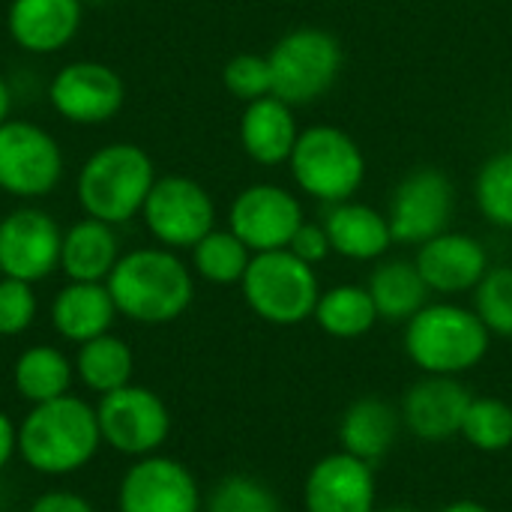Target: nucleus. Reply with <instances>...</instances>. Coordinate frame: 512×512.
<instances>
[{
	"instance_id": "nucleus-1",
	"label": "nucleus",
	"mask_w": 512,
	"mask_h": 512,
	"mask_svg": "<svg viewBox=\"0 0 512 512\" xmlns=\"http://www.w3.org/2000/svg\"><path fill=\"white\" fill-rule=\"evenodd\" d=\"M99 444L96 408L69 393L33 405L18 426V453L24 465L45 477L81 471L99 453Z\"/></svg>"
},
{
	"instance_id": "nucleus-2",
	"label": "nucleus",
	"mask_w": 512,
	"mask_h": 512,
	"mask_svg": "<svg viewBox=\"0 0 512 512\" xmlns=\"http://www.w3.org/2000/svg\"><path fill=\"white\" fill-rule=\"evenodd\" d=\"M105 285L114 297L117 315L150 327L177 321L195 297L189 267L165 246L120 255Z\"/></svg>"
},
{
	"instance_id": "nucleus-3",
	"label": "nucleus",
	"mask_w": 512,
	"mask_h": 512,
	"mask_svg": "<svg viewBox=\"0 0 512 512\" xmlns=\"http://www.w3.org/2000/svg\"><path fill=\"white\" fill-rule=\"evenodd\" d=\"M156 183L153 159L132 141L105 144L90 153L78 171L75 195L84 216L108 225H126L141 216V207Z\"/></svg>"
},
{
	"instance_id": "nucleus-4",
	"label": "nucleus",
	"mask_w": 512,
	"mask_h": 512,
	"mask_svg": "<svg viewBox=\"0 0 512 512\" xmlns=\"http://www.w3.org/2000/svg\"><path fill=\"white\" fill-rule=\"evenodd\" d=\"M489 327L453 303L423 306L405 327V354L426 375H465L489 354Z\"/></svg>"
},
{
	"instance_id": "nucleus-5",
	"label": "nucleus",
	"mask_w": 512,
	"mask_h": 512,
	"mask_svg": "<svg viewBox=\"0 0 512 512\" xmlns=\"http://www.w3.org/2000/svg\"><path fill=\"white\" fill-rule=\"evenodd\" d=\"M240 285L249 309L279 327L312 318L321 297L312 264L300 261L291 249L258 252L249 261Z\"/></svg>"
},
{
	"instance_id": "nucleus-6",
	"label": "nucleus",
	"mask_w": 512,
	"mask_h": 512,
	"mask_svg": "<svg viewBox=\"0 0 512 512\" xmlns=\"http://www.w3.org/2000/svg\"><path fill=\"white\" fill-rule=\"evenodd\" d=\"M63 150L57 138L30 120L0 123V192L36 201L51 195L63 180Z\"/></svg>"
},
{
	"instance_id": "nucleus-7",
	"label": "nucleus",
	"mask_w": 512,
	"mask_h": 512,
	"mask_svg": "<svg viewBox=\"0 0 512 512\" xmlns=\"http://www.w3.org/2000/svg\"><path fill=\"white\" fill-rule=\"evenodd\" d=\"M96 420L102 444L132 459L159 453L171 435V414L165 402L153 390L135 384L105 393L96 405Z\"/></svg>"
},
{
	"instance_id": "nucleus-8",
	"label": "nucleus",
	"mask_w": 512,
	"mask_h": 512,
	"mask_svg": "<svg viewBox=\"0 0 512 512\" xmlns=\"http://www.w3.org/2000/svg\"><path fill=\"white\" fill-rule=\"evenodd\" d=\"M267 60L273 75V96L288 105H303L333 84L342 66V48L324 30H297L288 33Z\"/></svg>"
},
{
	"instance_id": "nucleus-9",
	"label": "nucleus",
	"mask_w": 512,
	"mask_h": 512,
	"mask_svg": "<svg viewBox=\"0 0 512 512\" xmlns=\"http://www.w3.org/2000/svg\"><path fill=\"white\" fill-rule=\"evenodd\" d=\"M291 168L294 180L309 195L324 201H342L363 180V153L345 132L333 126H315L297 138Z\"/></svg>"
},
{
	"instance_id": "nucleus-10",
	"label": "nucleus",
	"mask_w": 512,
	"mask_h": 512,
	"mask_svg": "<svg viewBox=\"0 0 512 512\" xmlns=\"http://www.w3.org/2000/svg\"><path fill=\"white\" fill-rule=\"evenodd\" d=\"M147 231L165 249H192L213 231L216 207L207 189L189 177L171 174L156 177L144 207H141Z\"/></svg>"
},
{
	"instance_id": "nucleus-11",
	"label": "nucleus",
	"mask_w": 512,
	"mask_h": 512,
	"mask_svg": "<svg viewBox=\"0 0 512 512\" xmlns=\"http://www.w3.org/2000/svg\"><path fill=\"white\" fill-rule=\"evenodd\" d=\"M48 102L75 126H102L120 114L126 102V84L108 63L72 60L54 72L48 84Z\"/></svg>"
},
{
	"instance_id": "nucleus-12",
	"label": "nucleus",
	"mask_w": 512,
	"mask_h": 512,
	"mask_svg": "<svg viewBox=\"0 0 512 512\" xmlns=\"http://www.w3.org/2000/svg\"><path fill=\"white\" fill-rule=\"evenodd\" d=\"M63 231L39 207H18L0 219V273L21 282H42L60 267Z\"/></svg>"
},
{
	"instance_id": "nucleus-13",
	"label": "nucleus",
	"mask_w": 512,
	"mask_h": 512,
	"mask_svg": "<svg viewBox=\"0 0 512 512\" xmlns=\"http://www.w3.org/2000/svg\"><path fill=\"white\" fill-rule=\"evenodd\" d=\"M195 474L171 456H144L120 480L117 512H201Z\"/></svg>"
},
{
	"instance_id": "nucleus-14",
	"label": "nucleus",
	"mask_w": 512,
	"mask_h": 512,
	"mask_svg": "<svg viewBox=\"0 0 512 512\" xmlns=\"http://www.w3.org/2000/svg\"><path fill=\"white\" fill-rule=\"evenodd\" d=\"M474 393L453 375H423L414 381L399 405L402 429H408L417 441L441 444L462 435V423L468 414Z\"/></svg>"
},
{
	"instance_id": "nucleus-15",
	"label": "nucleus",
	"mask_w": 512,
	"mask_h": 512,
	"mask_svg": "<svg viewBox=\"0 0 512 512\" xmlns=\"http://www.w3.org/2000/svg\"><path fill=\"white\" fill-rule=\"evenodd\" d=\"M306 512H375L378 480L375 468L345 450L318 459L303 483Z\"/></svg>"
},
{
	"instance_id": "nucleus-16",
	"label": "nucleus",
	"mask_w": 512,
	"mask_h": 512,
	"mask_svg": "<svg viewBox=\"0 0 512 512\" xmlns=\"http://www.w3.org/2000/svg\"><path fill=\"white\" fill-rule=\"evenodd\" d=\"M300 225L303 213L297 198L279 186H249L231 204V231L252 252L288 249Z\"/></svg>"
},
{
	"instance_id": "nucleus-17",
	"label": "nucleus",
	"mask_w": 512,
	"mask_h": 512,
	"mask_svg": "<svg viewBox=\"0 0 512 512\" xmlns=\"http://www.w3.org/2000/svg\"><path fill=\"white\" fill-rule=\"evenodd\" d=\"M453 213V186L450 180L435 171L423 168L414 171L396 192L390 210V231L399 243H426L444 234Z\"/></svg>"
},
{
	"instance_id": "nucleus-18",
	"label": "nucleus",
	"mask_w": 512,
	"mask_h": 512,
	"mask_svg": "<svg viewBox=\"0 0 512 512\" xmlns=\"http://www.w3.org/2000/svg\"><path fill=\"white\" fill-rule=\"evenodd\" d=\"M84 0H12L6 30L27 54H57L81 30Z\"/></svg>"
},
{
	"instance_id": "nucleus-19",
	"label": "nucleus",
	"mask_w": 512,
	"mask_h": 512,
	"mask_svg": "<svg viewBox=\"0 0 512 512\" xmlns=\"http://www.w3.org/2000/svg\"><path fill=\"white\" fill-rule=\"evenodd\" d=\"M417 270L429 285V291L459 294L480 285V279L489 273V258L474 237L438 234L423 243L417 255Z\"/></svg>"
},
{
	"instance_id": "nucleus-20",
	"label": "nucleus",
	"mask_w": 512,
	"mask_h": 512,
	"mask_svg": "<svg viewBox=\"0 0 512 512\" xmlns=\"http://www.w3.org/2000/svg\"><path fill=\"white\" fill-rule=\"evenodd\" d=\"M402 432V414L381 396L354 399L339 417V444L345 453L375 465L387 459Z\"/></svg>"
},
{
	"instance_id": "nucleus-21",
	"label": "nucleus",
	"mask_w": 512,
	"mask_h": 512,
	"mask_svg": "<svg viewBox=\"0 0 512 512\" xmlns=\"http://www.w3.org/2000/svg\"><path fill=\"white\" fill-rule=\"evenodd\" d=\"M114 318H117V306L105 282H69L66 288L57 291L51 303L54 330L75 345L105 336Z\"/></svg>"
},
{
	"instance_id": "nucleus-22",
	"label": "nucleus",
	"mask_w": 512,
	"mask_h": 512,
	"mask_svg": "<svg viewBox=\"0 0 512 512\" xmlns=\"http://www.w3.org/2000/svg\"><path fill=\"white\" fill-rule=\"evenodd\" d=\"M120 261V240L114 225L84 216L63 231L60 270L69 282H108Z\"/></svg>"
},
{
	"instance_id": "nucleus-23",
	"label": "nucleus",
	"mask_w": 512,
	"mask_h": 512,
	"mask_svg": "<svg viewBox=\"0 0 512 512\" xmlns=\"http://www.w3.org/2000/svg\"><path fill=\"white\" fill-rule=\"evenodd\" d=\"M297 126L288 111V102L276 96H261L249 102L240 120V141L243 150L264 165H276L282 159H291L297 144Z\"/></svg>"
},
{
	"instance_id": "nucleus-24",
	"label": "nucleus",
	"mask_w": 512,
	"mask_h": 512,
	"mask_svg": "<svg viewBox=\"0 0 512 512\" xmlns=\"http://www.w3.org/2000/svg\"><path fill=\"white\" fill-rule=\"evenodd\" d=\"M324 231L330 237V246L339 255L357 258V261L378 258L393 243L390 222L381 213H375V210H369L363 204H342V207H336L327 216Z\"/></svg>"
},
{
	"instance_id": "nucleus-25",
	"label": "nucleus",
	"mask_w": 512,
	"mask_h": 512,
	"mask_svg": "<svg viewBox=\"0 0 512 512\" xmlns=\"http://www.w3.org/2000/svg\"><path fill=\"white\" fill-rule=\"evenodd\" d=\"M72 372H75V366L66 360L63 351H57L51 345H33L18 354L12 381H15V390L21 393V399H27L30 405H42V402L60 399L69 393Z\"/></svg>"
},
{
	"instance_id": "nucleus-26",
	"label": "nucleus",
	"mask_w": 512,
	"mask_h": 512,
	"mask_svg": "<svg viewBox=\"0 0 512 512\" xmlns=\"http://www.w3.org/2000/svg\"><path fill=\"white\" fill-rule=\"evenodd\" d=\"M369 294L375 300L378 318L387 321H411L429 297V285L423 282L417 264L390 261L381 264L369 279Z\"/></svg>"
},
{
	"instance_id": "nucleus-27",
	"label": "nucleus",
	"mask_w": 512,
	"mask_h": 512,
	"mask_svg": "<svg viewBox=\"0 0 512 512\" xmlns=\"http://www.w3.org/2000/svg\"><path fill=\"white\" fill-rule=\"evenodd\" d=\"M132 369H135L132 348L111 333L78 345L75 372H78L81 384L99 396L126 387L132 381Z\"/></svg>"
},
{
	"instance_id": "nucleus-28",
	"label": "nucleus",
	"mask_w": 512,
	"mask_h": 512,
	"mask_svg": "<svg viewBox=\"0 0 512 512\" xmlns=\"http://www.w3.org/2000/svg\"><path fill=\"white\" fill-rule=\"evenodd\" d=\"M315 321L321 324L324 333H330L336 339H357L375 327L378 309H375L369 288L339 285V288H330L327 294L318 297Z\"/></svg>"
},
{
	"instance_id": "nucleus-29",
	"label": "nucleus",
	"mask_w": 512,
	"mask_h": 512,
	"mask_svg": "<svg viewBox=\"0 0 512 512\" xmlns=\"http://www.w3.org/2000/svg\"><path fill=\"white\" fill-rule=\"evenodd\" d=\"M252 249L234 231H210L204 240L192 246V264L201 279L213 285H234L243 282L246 267L252 261Z\"/></svg>"
},
{
	"instance_id": "nucleus-30",
	"label": "nucleus",
	"mask_w": 512,
	"mask_h": 512,
	"mask_svg": "<svg viewBox=\"0 0 512 512\" xmlns=\"http://www.w3.org/2000/svg\"><path fill=\"white\" fill-rule=\"evenodd\" d=\"M462 438L480 453H504L512 447V405L498 396H474L462 423Z\"/></svg>"
},
{
	"instance_id": "nucleus-31",
	"label": "nucleus",
	"mask_w": 512,
	"mask_h": 512,
	"mask_svg": "<svg viewBox=\"0 0 512 512\" xmlns=\"http://www.w3.org/2000/svg\"><path fill=\"white\" fill-rule=\"evenodd\" d=\"M204 512H285L276 492L246 474H231L216 483Z\"/></svg>"
},
{
	"instance_id": "nucleus-32",
	"label": "nucleus",
	"mask_w": 512,
	"mask_h": 512,
	"mask_svg": "<svg viewBox=\"0 0 512 512\" xmlns=\"http://www.w3.org/2000/svg\"><path fill=\"white\" fill-rule=\"evenodd\" d=\"M477 201L495 225L512 228V153H501L483 165L477 180Z\"/></svg>"
},
{
	"instance_id": "nucleus-33",
	"label": "nucleus",
	"mask_w": 512,
	"mask_h": 512,
	"mask_svg": "<svg viewBox=\"0 0 512 512\" xmlns=\"http://www.w3.org/2000/svg\"><path fill=\"white\" fill-rule=\"evenodd\" d=\"M477 315L489 333L512 339V267H495L480 279Z\"/></svg>"
},
{
	"instance_id": "nucleus-34",
	"label": "nucleus",
	"mask_w": 512,
	"mask_h": 512,
	"mask_svg": "<svg viewBox=\"0 0 512 512\" xmlns=\"http://www.w3.org/2000/svg\"><path fill=\"white\" fill-rule=\"evenodd\" d=\"M225 87L246 102H255L261 96L273 93V75H270V60L258 54H237L228 60L225 72Z\"/></svg>"
},
{
	"instance_id": "nucleus-35",
	"label": "nucleus",
	"mask_w": 512,
	"mask_h": 512,
	"mask_svg": "<svg viewBox=\"0 0 512 512\" xmlns=\"http://www.w3.org/2000/svg\"><path fill=\"white\" fill-rule=\"evenodd\" d=\"M36 318V291L30 282L0 276V336H21Z\"/></svg>"
},
{
	"instance_id": "nucleus-36",
	"label": "nucleus",
	"mask_w": 512,
	"mask_h": 512,
	"mask_svg": "<svg viewBox=\"0 0 512 512\" xmlns=\"http://www.w3.org/2000/svg\"><path fill=\"white\" fill-rule=\"evenodd\" d=\"M288 249H291L300 261L318 264V261L327 258V252H330L333 246H330V237H327L324 228H318V225H300L297 234L291 237Z\"/></svg>"
},
{
	"instance_id": "nucleus-37",
	"label": "nucleus",
	"mask_w": 512,
	"mask_h": 512,
	"mask_svg": "<svg viewBox=\"0 0 512 512\" xmlns=\"http://www.w3.org/2000/svg\"><path fill=\"white\" fill-rule=\"evenodd\" d=\"M27 512H96L93 510V504L87 501V498H81V495H75V492H45V495H39L33 504H30V510Z\"/></svg>"
},
{
	"instance_id": "nucleus-38",
	"label": "nucleus",
	"mask_w": 512,
	"mask_h": 512,
	"mask_svg": "<svg viewBox=\"0 0 512 512\" xmlns=\"http://www.w3.org/2000/svg\"><path fill=\"white\" fill-rule=\"evenodd\" d=\"M15 453H18V426L6 411H0V471L9 465Z\"/></svg>"
},
{
	"instance_id": "nucleus-39",
	"label": "nucleus",
	"mask_w": 512,
	"mask_h": 512,
	"mask_svg": "<svg viewBox=\"0 0 512 512\" xmlns=\"http://www.w3.org/2000/svg\"><path fill=\"white\" fill-rule=\"evenodd\" d=\"M9 114H12V90H9L6 78L0 75V123H6Z\"/></svg>"
},
{
	"instance_id": "nucleus-40",
	"label": "nucleus",
	"mask_w": 512,
	"mask_h": 512,
	"mask_svg": "<svg viewBox=\"0 0 512 512\" xmlns=\"http://www.w3.org/2000/svg\"><path fill=\"white\" fill-rule=\"evenodd\" d=\"M438 512H492L486 504H480V501H453V504H447V507H441Z\"/></svg>"
},
{
	"instance_id": "nucleus-41",
	"label": "nucleus",
	"mask_w": 512,
	"mask_h": 512,
	"mask_svg": "<svg viewBox=\"0 0 512 512\" xmlns=\"http://www.w3.org/2000/svg\"><path fill=\"white\" fill-rule=\"evenodd\" d=\"M375 512H417V510H411V507H384V510H375Z\"/></svg>"
},
{
	"instance_id": "nucleus-42",
	"label": "nucleus",
	"mask_w": 512,
	"mask_h": 512,
	"mask_svg": "<svg viewBox=\"0 0 512 512\" xmlns=\"http://www.w3.org/2000/svg\"><path fill=\"white\" fill-rule=\"evenodd\" d=\"M84 3H105V0H84Z\"/></svg>"
},
{
	"instance_id": "nucleus-43",
	"label": "nucleus",
	"mask_w": 512,
	"mask_h": 512,
	"mask_svg": "<svg viewBox=\"0 0 512 512\" xmlns=\"http://www.w3.org/2000/svg\"><path fill=\"white\" fill-rule=\"evenodd\" d=\"M0 276H3V273H0Z\"/></svg>"
}]
</instances>
